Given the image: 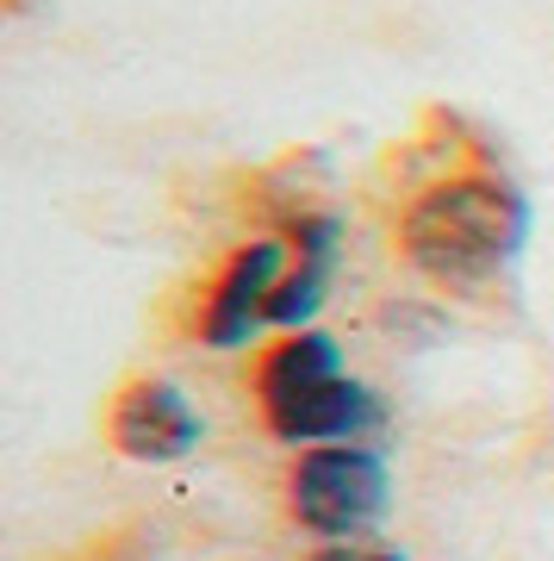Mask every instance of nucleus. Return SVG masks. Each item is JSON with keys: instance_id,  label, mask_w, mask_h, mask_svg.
<instances>
[{"instance_id": "obj_1", "label": "nucleus", "mask_w": 554, "mask_h": 561, "mask_svg": "<svg viewBox=\"0 0 554 561\" xmlns=\"http://www.w3.org/2000/svg\"><path fill=\"white\" fill-rule=\"evenodd\" d=\"M399 256L436 287H486L505 275L530 238V194L498 169H455V175L417 187L399 213Z\"/></svg>"}, {"instance_id": "obj_2", "label": "nucleus", "mask_w": 554, "mask_h": 561, "mask_svg": "<svg viewBox=\"0 0 554 561\" xmlns=\"http://www.w3.org/2000/svg\"><path fill=\"white\" fill-rule=\"evenodd\" d=\"M393 474L374 443H318L287 468V518L318 542H361L386 518Z\"/></svg>"}, {"instance_id": "obj_3", "label": "nucleus", "mask_w": 554, "mask_h": 561, "mask_svg": "<svg viewBox=\"0 0 554 561\" xmlns=\"http://www.w3.org/2000/svg\"><path fill=\"white\" fill-rule=\"evenodd\" d=\"M287 238H256V243H238L231 256L218 262V275L206 280L199 294V312H194V331L206 350H243L256 343V331L268 324V306L280 294V275H287Z\"/></svg>"}, {"instance_id": "obj_4", "label": "nucleus", "mask_w": 554, "mask_h": 561, "mask_svg": "<svg viewBox=\"0 0 554 561\" xmlns=\"http://www.w3.org/2000/svg\"><path fill=\"white\" fill-rule=\"evenodd\" d=\"M199 431H206V424H199L194 400H187L175 381H162V375H131V381L113 393V405H106V443H113L125 461H143V468L194 456Z\"/></svg>"}, {"instance_id": "obj_5", "label": "nucleus", "mask_w": 554, "mask_h": 561, "mask_svg": "<svg viewBox=\"0 0 554 561\" xmlns=\"http://www.w3.org/2000/svg\"><path fill=\"white\" fill-rule=\"evenodd\" d=\"M268 424V437L275 443H293V449H318V443H361L374 437L380 424H386V405L368 381H349V375H331V381H318L312 393H299V400L275 405V412H262Z\"/></svg>"}, {"instance_id": "obj_6", "label": "nucleus", "mask_w": 554, "mask_h": 561, "mask_svg": "<svg viewBox=\"0 0 554 561\" xmlns=\"http://www.w3.org/2000/svg\"><path fill=\"white\" fill-rule=\"evenodd\" d=\"M331 375H343V356L324 331H312V324H305V331H280V337L256 356V412H275V405L312 393V387L331 381Z\"/></svg>"}, {"instance_id": "obj_7", "label": "nucleus", "mask_w": 554, "mask_h": 561, "mask_svg": "<svg viewBox=\"0 0 554 561\" xmlns=\"http://www.w3.org/2000/svg\"><path fill=\"white\" fill-rule=\"evenodd\" d=\"M312 561H405L399 549H386V542H318L312 549Z\"/></svg>"}]
</instances>
